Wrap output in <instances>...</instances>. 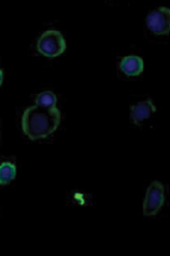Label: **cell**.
Instances as JSON below:
<instances>
[{
  "mask_svg": "<svg viewBox=\"0 0 170 256\" xmlns=\"http://www.w3.org/2000/svg\"><path fill=\"white\" fill-rule=\"evenodd\" d=\"M67 50V42L61 32L49 30L42 33L36 42V50L42 56L54 58L61 56Z\"/></svg>",
  "mask_w": 170,
  "mask_h": 256,
  "instance_id": "obj_2",
  "label": "cell"
},
{
  "mask_svg": "<svg viewBox=\"0 0 170 256\" xmlns=\"http://www.w3.org/2000/svg\"><path fill=\"white\" fill-rule=\"evenodd\" d=\"M157 112V107L151 98H147L130 106V120L135 125H141Z\"/></svg>",
  "mask_w": 170,
  "mask_h": 256,
  "instance_id": "obj_5",
  "label": "cell"
},
{
  "mask_svg": "<svg viewBox=\"0 0 170 256\" xmlns=\"http://www.w3.org/2000/svg\"><path fill=\"white\" fill-rule=\"evenodd\" d=\"M165 204V187L159 180H154L148 187L143 200V216L152 217L160 212Z\"/></svg>",
  "mask_w": 170,
  "mask_h": 256,
  "instance_id": "obj_3",
  "label": "cell"
},
{
  "mask_svg": "<svg viewBox=\"0 0 170 256\" xmlns=\"http://www.w3.org/2000/svg\"><path fill=\"white\" fill-rule=\"evenodd\" d=\"M61 123V112L57 108H44L33 105L25 110L21 118V128L31 140L49 137Z\"/></svg>",
  "mask_w": 170,
  "mask_h": 256,
  "instance_id": "obj_1",
  "label": "cell"
},
{
  "mask_svg": "<svg viewBox=\"0 0 170 256\" xmlns=\"http://www.w3.org/2000/svg\"><path fill=\"white\" fill-rule=\"evenodd\" d=\"M146 25L157 36H169L170 32V10L167 6L157 8L146 18Z\"/></svg>",
  "mask_w": 170,
  "mask_h": 256,
  "instance_id": "obj_4",
  "label": "cell"
},
{
  "mask_svg": "<svg viewBox=\"0 0 170 256\" xmlns=\"http://www.w3.org/2000/svg\"><path fill=\"white\" fill-rule=\"evenodd\" d=\"M119 68L128 77H139L144 72V60L137 55L124 56L119 63Z\"/></svg>",
  "mask_w": 170,
  "mask_h": 256,
  "instance_id": "obj_6",
  "label": "cell"
},
{
  "mask_svg": "<svg viewBox=\"0 0 170 256\" xmlns=\"http://www.w3.org/2000/svg\"><path fill=\"white\" fill-rule=\"evenodd\" d=\"M3 80H4V72H3L2 68H0V87L3 83Z\"/></svg>",
  "mask_w": 170,
  "mask_h": 256,
  "instance_id": "obj_9",
  "label": "cell"
},
{
  "mask_svg": "<svg viewBox=\"0 0 170 256\" xmlns=\"http://www.w3.org/2000/svg\"><path fill=\"white\" fill-rule=\"evenodd\" d=\"M57 97L51 90H44L35 98V105L44 108H57Z\"/></svg>",
  "mask_w": 170,
  "mask_h": 256,
  "instance_id": "obj_7",
  "label": "cell"
},
{
  "mask_svg": "<svg viewBox=\"0 0 170 256\" xmlns=\"http://www.w3.org/2000/svg\"><path fill=\"white\" fill-rule=\"evenodd\" d=\"M16 167L9 162H4L0 164V185L10 184L15 179Z\"/></svg>",
  "mask_w": 170,
  "mask_h": 256,
  "instance_id": "obj_8",
  "label": "cell"
}]
</instances>
